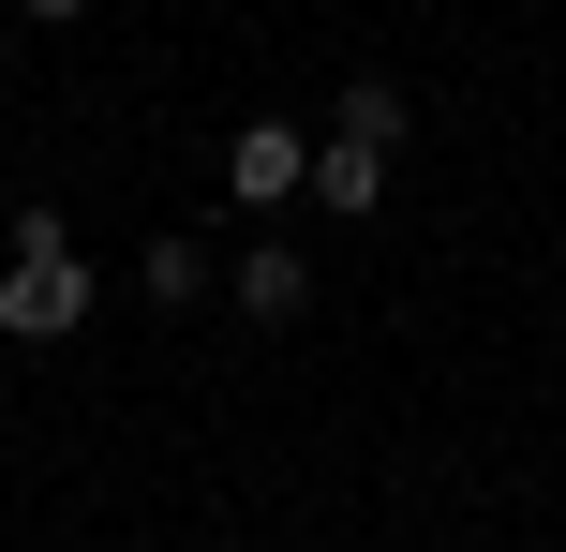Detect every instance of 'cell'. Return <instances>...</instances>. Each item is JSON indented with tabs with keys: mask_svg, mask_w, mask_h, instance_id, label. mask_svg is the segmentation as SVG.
<instances>
[{
	"mask_svg": "<svg viewBox=\"0 0 566 552\" xmlns=\"http://www.w3.org/2000/svg\"><path fill=\"white\" fill-rule=\"evenodd\" d=\"M0 329H15V344H75L90 329V254H75V225H60L45 195L15 209V254H0Z\"/></svg>",
	"mask_w": 566,
	"mask_h": 552,
	"instance_id": "1",
	"label": "cell"
},
{
	"mask_svg": "<svg viewBox=\"0 0 566 552\" xmlns=\"http://www.w3.org/2000/svg\"><path fill=\"white\" fill-rule=\"evenodd\" d=\"M224 195L254 209V225L313 209V135H298V119H239V135H224Z\"/></svg>",
	"mask_w": 566,
	"mask_h": 552,
	"instance_id": "2",
	"label": "cell"
},
{
	"mask_svg": "<svg viewBox=\"0 0 566 552\" xmlns=\"http://www.w3.org/2000/svg\"><path fill=\"white\" fill-rule=\"evenodd\" d=\"M224 299H239V314H254V329H298V314H313V254H298V239H283V225H269V239H254V254H239V269H224Z\"/></svg>",
	"mask_w": 566,
	"mask_h": 552,
	"instance_id": "3",
	"label": "cell"
},
{
	"mask_svg": "<svg viewBox=\"0 0 566 552\" xmlns=\"http://www.w3.org/2000/svg\"><path fill=\"white\" fill-rule=\"evenodd\" d=\"M313 209H328V225H373V209H388V149H313Z\"/></svg>",
	"mask_w": 566,
	"mask_h": 552,
	"instance_id": "4",
	"label": "cell"
},
{
	"mask_svg": "<svg viewBox=\"0 0 566 552\" xmlns=\"http://www.w3.org/2000/svg\"><path fill=\"white\" fill-rule=\"evenodd\" d=\"M328 135H343V149H402V135H418V105H402V75H343Z\"/></svg>",
	"mask_w": 566,
	"mask_h": 552,
	"instance_id": "5",
	"label": "cell"
},
{
	"mask_svg": "<svg viewBox=\"0 0 566 552\" xmlns=\"http://www.w3.org/2000/svg\"><path fill=\"white\" fill-rule=\"evenodd\" d=\"M209 284H224V269H209V254H195V239H179V225H165V239H149V254H135V299H165V314H195Z\"/></svg>",
	"mask_w": 566,
	"mask_h": 552,
	"instance_id": "6",
	"label": "cell"
},
{
	"mask_svg": "<svg viewBox=\"0 0 566 552\" xmlns=\"http://www.w3.org/2000/svg\"><path fill=\"white\" fill-rule=\"evenodd\" d=\"M15 15H30V30H75V15H90V0H15Z\"/></svg>",
	"mask_w": 566,
	"mask_h": 552,
	"instance_id": "7",
	"label": "cell"
},
{
	"mask_svg": "<svg viewBox=\"0 0 566 552\" xmlns=\"http://www.w3.org/2000/svg\"><path fill=\"white\" fill-rule=\"evenodd\" d=\"M0 90H15V45H0Z\"/></svg>",
	"mask_w": 566,
	"mask_h": 552,
	"instance_id": "8",
	"label": "cell"
}]
</instances>
